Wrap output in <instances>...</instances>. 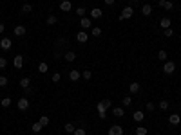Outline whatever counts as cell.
<instances>
[{"instance_id": "obj_1", "label": "cell", "mask_w": 181, "mask_h": 135, "mask_svg": "<svg viewBox=\"0 0 181 135\" xmlns=\"http://www.w3.org/2000/svg\"><path fill=\"white\" fill-rule=\"evenodd\" d=\"M132 14H134V7H132V5H125V7H123V11H121V14H120V20L132 18Z\"/></svg>"}, {"instance_id": "obj_2", "label": "cell", "mask_w": 181, "mask_h": 135, "mask_svg": "<svg viewBox=\"0 0 181 135\" xmlns=\"http://www.w3.org/2000/svg\"><path fill=\"white\" fill-rule=\"evenodd\" d=\"M96 110H98V117H100V119H105V117H107V108H105V105H103L102 101L96 105Z\"/></svg>"}, {"instance_id": "obj_3", "label": "cell", "mask_w": 181, "mask_h": 135, "mask_svg": "<svg viewBox=\"0 0 181 135\" xmlns=\"http://www.w3.org/2000/svg\"><path fill=\"white\" fill-rule=\"evenodd\" d=\"M27 108H29V99H27V97H20V99H18V110H20V112H25Z\"/></svg>"}, {"instance_id": "obj_4", "label": "cell", "mask_w": 181, "mask_h": 135, "mask_svg": "<svg viewBox=\"0 0 181 135\" xmlns=\"http://www.w3.org/2000/svg\"><path fill=\"white\" fill-rule=\"evenodd\" d=\"M11 47H13V41H11L9 38H2V40H0V49H2V51H9Z\"/></svg>"}, {"instance_id": "obj_5", "label": "cell", "mask_w": 181, "mask_h": 135, "mask_svg": "<svg viewBox=\"0 0 181 135\" xmlns=\"http://www.w3.org/2000/svg\"><path fill=\"white\" fill-rule=\"evenodd\" d=\"M13 65H15V69H18V70H20V69L24 67V56H22V54H16V56H15V60H13Z\"/></svg>"}, {"instance_id": "obj_6", "label": "cell", "mask_w": 181, "mask_h": 135, "mask_svg": "<svg viewBox=\"0 0 181 135\" xmlns=\"http://www.w3.org/2000/svg\"><path fill=\"white\" fill-rule=\"evenodd\" d=\"M174 70H176V63H174V61H167V63L163 65V72H165V74H172Z\"/></svg>"}, {"instance_id": "obj_7", "label": "cell", "mask_w": 181, "mask_h": 135, "mask_svg": "<svg viewBox=\"0 0 181 135\" xmlns=\"http://www.w3.org/2000/svg\"><path fill=\"white\" fill-rule=\"evenodd\" d=\"M13 32H15V36H24V34L27 32V29H25V25H15V27H13Z\"/></svg>"}, {"instance_id": "obj_8", "label": "cell", "mask_w": 181, "mask_h": 135, "mask_svg": "<svg viewBox=\"0 0 181 135\" xmlns=\"http://www.w3.org/2000/svg\"><path fill=\"white\" fill-rule=\"evenodd\" d=\"M89 40V34L85 32V31H80V32H76V41L78 43H85Z\"/></svg>"}, {"instance_id": "obj_9", "label": "cell", "mask_w": 181, "mask_h": 135, "mask_svg": "<svg viewBox=\"0 0 181 135\" xmlns=\"http://www.w3.org/2000/svg\"><path fill=\"white\" fill-rule=\"evenodd\" d=\"M109 135H123V128L118 126V124H112L109 128Z\"/></svg>"}, {"instance_id": "obj_10", "label": "cell", "mask_w": 181, "mask_h": 135, "mask_svg": "<svg viewBox=\"0 0 181 135\" xmlns=\"http://www.w3.org/2000/svg\"><path fill=\"white\" fill-rule=\"evenodd\" d=\"M169 123L172 124V126H178L181 123V117H179V114H170V117H169Z\"/></svg>"}, {"instance_id": "obj_11", "label": "cell", "mask_w": 181, "mask_h": 135, "mask_svg": "<svg viewBox=\"0 0 181 135\" xmlns=\"http://www.w3.org/2000/svg\"><path fill=\"white\" fill-rule=\"evenodd\" d=\"M91 18H87V16H83V18H80V27L82 29H91Z\"/></svg>"}, {"instance_id": "obj_12", "label": "cell", "mask_w": 181, "mask_h": 135, "mask_svg": "<svg viewBox=\"0 0 181 135\" xmlns=\"http://www.w3.org/2000/svg\"><path fill=\"white\" fill-rule=\"evenodd\" d=\"M60 9L67 13V11H71V9H73V4H71L69 0H62V2H60Z\"/></svg>"}, {"instance_id": "obj_13", "label": "cell", "mask_w": 181, "mask_h": 135, "mask_svg": "<svg viewBox=\"0 0 181 135\" xmlns=\"http://www.w3.org/2000/svg\"><path fill=\"white\" fill-rule=\"evenodd\" d=\"M141 14H143V16H150V14H152V5H150V4H143Z\"/></svg>"}, {"instance_id": "obj_14", "label": "cell", "mask_w": 181, "mask_h": 135, "mask_svg": "<svg viewBox=\"0 0 181 135\" xmlns=\"http://www.w3.org/2000/svg\"><path fill=\"white\" fill-rule=\"evenodd\" d=\"M103 16V11L100 9V7H94L92 11H91V18H94V20H98V18H102Z\"/></svg>"}, {"instance_id": "obj_15", "label": "cell", "mask_w": 181, "mask_h": 135, "mask_svg": "<svg viewBox=\"0 0 181 135\" xmlns=\"http://www.w3.org/2000/svg\"><path fill=\"white\" fill-rule=\"evenodd\" d=\"M160 7H163V9H174V4L170 2V0H160Z\"/></svg>"}, {"instance_id": "obj_16", "label": "cell", "mask_w": 181, "mask_h": 135, "mask_svg": "<svg viewBox=\"0 0 181 135\" xmlns=\"http://www.w3.org/2000/svg\"><path fill=\"white\" fill-rule=\"evenodd\" d=\"M170 23H172V20H170L169 16H165V18H161V22H160V25H161V29H169V27H170Z\"/></svg>"}, {"instance_id": "obj_17", "label": "cell", "mask_w": 181, "mask_h": 135, "mask_svg": "<svg viewBox=\"0 0 181 135\" xmlns=\"http://www.w3.org/2000/svg\"><path fill=\"white\" fill-rule=\"evenodd\" d=\"M132 119H134V121H136V123H141V121H143V119H145V114H143V112H140V110H138V112H134V114H132Z\"/></svg>"}, {"instance_id": "obj_18", "label": "cell", "mask_w": 181, "mask_h": 135, "mask_svg": "<svg viewBox=\"0 0 181 135\" xmlns=\"http://www.w3.org/2000/svg\"><path fill=\"white\" fill-rule=\"evenodd\" d=\"M63 58H65V61H74V60H76V52H73V51H67V52L63 54Z\"/></svg>"}, {"instance_id": "obj_19", "label": "cell", "mask_w": 181, "mask_h": 135, "mask_svg": "<svg viewBox=\"0 0 181 135\" xmlns=\"http://www.w3.org/2000/svg\"><path fill=\"white\" fill-rule=\"evenodd\" d=\"M80 78H82V74H80L78 70H71V72H69V79H71V81H78Z\"/></svg>"}, {"instance_id": "obj_20", "label": "cell", "mask_w": 181, "mask_h": 135, "mask_svg": "<svg viewBox=\"0 0 181 135\" xmlns=\"http://www.w3.org/2000/svg\"><path fill=\"white\" fill-rule=\"evenodd\" d=\"M112 115H114V117H123V115H125V110L120 108V106H116V108H112Z\"/></svg>"}, {"instance_id": "obj_21", "label": "cell", "mask_w": 181, "mask_h": 135, "mask_svg": "<svg viewBox=\"0 0 181 135\" xmlns=\"http://www.w3.org/2000/svg\"><path fill=\"white\" fill-rule=\"evenodd\" d=\"M129 90H131V94H138V92H140V83H136V81L131 83V85H129Z\"/></svg>"}, {"instance_id": "obj_22", "label": "cell", "mask_w": 181, "mask_h": 135, "mask_svg": "<svg viewBox=\"0 0 181 135\" xmlns=\"http://www.w3.org/2000/svg\"><path fill=\"white\" fill-rule=\"evenodd\" d=\"M56 22H58V18H56L54 14H49V16L45 18V23H47V25H54Z\"/></svg>"}, {"instance_id": "obj_23", "label": "cell", "mask_w": 181, "mask_h": 135, "mask_svg": "<svg viewBox=\"0 0 181 135\" xmlns=\"http://www.w3.org/2000/svg\"><path fill=\"white\" fill-rule=\"evenodd\" d=\"M18 83H20V87H22V88H27V87H31V79H29V78H22Z\"/></svg>"}, {"instance_id": "obj_24", "label": "cell", "mask_w": 181, "mask_h": 135, "mask_svg": "<svg viewBox=\"0 0 181 135\" xmlns=\"http://www.w3.org/2000/svg\"><path fill=\"white\" fill-rule=\"evenodd\" d=\"M11 97H2V101H0V105H2V108H9L11 106Z\"/></svg>"}, {"instance_id": "obj_25", "label": "cell", "mask_w": 181, "mask_h": 135, "mask_svg": "<svg viewBox=\"0 0 181 135\" xmlns=\"http://www.w3.org/2000/svg\"><path fill=\"white\" fill-rule=\"evenodd\" d=\"M167 58H169L167 51H163V49H161V51L158 52V60H160V61H167Z\"/></svg>"}, {"instance_id": "obj_26", "label": "cell", "mask_w": 181, "mask_h": 135, "mask_svg": "<svg viewBox=\"0 0 181 135\" xmlns=\"http://www.w3.org/2000/svg\"><path fill=\"white\" fill-rule=\"evenodd\" d=\"M47 70H49V67H47V63H45V61H42V63L38 65V72H40V74H45Z\"/></svg>"}, {"instance_id": "obj_27", "label": "cell", "mask_w": 181, "mask_h": 135, "mask_svg": "<svg viewBox=\"0 0 181 135\" xmlns=\"http://www.w3.org/2000/svg\"><path fill=\"white\" fill-rule=\"evenodd\" d=\"M42 128H44V126H42L40 123H33V126H31L33 133H40V132H42Z\"/></svg>"}, {"instance_id": "obj_28", "label": "cell", "mask_w": 181, "mask_h": 135, "mask_svg": "<svg viewBox=\"0 0 181 135\" xmlns=\"http://www.w3.org/2000/svg\"><path fill=\"white\" fill-rule=\"evenodd\" d=\"M121 103H123V106H131L132 97H131V96H123V97H121Z\"/></svg>"}, {"instance_id": "obj_29", "label": "cell", "mask_w": 181, "mask_h": 135, "mask_svg": "<svg viewBox=\"0 0 181 135\" xmlns=\"http://www.w3.org/2000/svg\"><path fill=\"white\" fill-rule=\"evenodd\" d=\"M63 128H65V132H67V133H74V130H76V126H74L73 123H67Z\"/></svg>"}, {"instance_id": "obj_30", "label": "cell", "mask_w": 181, "mask_h": 135, "mask_svg": "<svg viewBox=\"0 0 181 135\" xmlns=\"http://www.w3.org/2000/svg\"><path fill=\"white\" fill-rule=\"evenodd\" d=\"M31 11H33V5H31V4H24V5H22V13H25V14H29Z\"/></svg>"}, {"instance_id": "obj_31", "label": "cell", "mask_w": 181, "mask_h": 135, "mask_svg": "<svg viewBox=\"0 0 181 135\" xmlns=\"http://www.w3.org/2000/svg\"><path fill=\"white\" fill-rule=\"evenodd\" d=\"M91 34H92L94 38H98V36H102V29H100V27H92V29H91Z\"/></svg>"}, {"instance_id": "obj_32", "label": "cell", "mask_w": 181, "mask_h": 135, "mask_svg": "<svg viewBox=\"0 0 181 135\" xmlns=\"http://www.w3.org/2000/svg\"><path fill=\"white\" fill-rule=\"evenodd\" d=\"M82 78H83V79H85V81H89V79H91V78H92V72H91V70H89V69H87V70H83V72H82Z\"/></svg>"}, {"instance_id": "obj_33", "label": "cell", "mask_w": 181, "mask_h": 135, "mask_svg": "<svg viewBox=\"0 0 181 135\" xmlns=\"http://www.w3.org/2000/svg\"><path fill=\"white\" fill-rule=\"evenodd\" d=\"M60 79H62V74H60V72H54V74L51 76V81H53V83H60Z\"/></svg>"}, {"instance_id": "obj_34", "label": "cell", "mask_w": 181, "mask_h": 135, "mask_svg": "<svg viewBox=\"0 0 181 135\" xmlns=\"http://www.w3.org/2000/svg\"><path fill=\"white\" fill-rule=\"evenodd\" d=\"M147 133H149V130L145 126H138L136 128V135H147Z\"/></svg>"}, {"instance_id": "obj_35", "label": "cell", "mask_w": 181, "mask_h": 135, "mask_svg": "<svg viewBox=\"0 0 181 135\" xmlns=\"http://www.w3.org/2000/svg\"><path fill=\"white\" fill-rule=\"evenodd\" d=\"M85 13H87V9H85V7H76V14H78L80 18H83V16H85Z\"/></svg>"}, {"instance_id": "obj_36", "label": "cell", "mask_w": 181, "mask_h": 135, "mask_svg": "<svg viewBox=\"0 0 181 135\" xmlns=\"http://www.w3.org/2000/svg\"><path fill=\"white\" fill-rule=\"evenodd\" d=\"M38 123H40V124H42V126H47V124H49V117H47V115H42V117H40V121H38Z\"/></svg>"}, {"instance_id": "obj_37", "label": "cell", "mask_w": 181, "mask_h": 135, "mask_svg": "<svg viewBox=\"0 0 181 135\" xmlns=\"http://www.w3.org/2000/svg\"><path fill=\"white\" fill-rule=\"evenodd\" d=\"M158 106H160L161 110H169V101H165V99H163V101H160V105H158Z\"/></svg>"}, {"instance_id": "obj_38", "label": "cell", "mask_w": 181, "mask_h": 135, "mask_svg": "<svg viewBox=\"0 0 181 135\" xmlns=\"http://www.w3.org/2000/svg\"><path fill=\"white\" fill-rule=\"evenodd\" d=\"M147 110H149V112H154V110H156V105H154L152 101H149V103H147Z\"/></svg>"}, {"instance_id": "obj_39", "label": "cell", "mask_w": 181, "mask_h": 135, "mask_svg": "<svg viewBox=\"0 0 181 135\" xmlns=\"http://www.w3.org/2000/svg\"><path fill=\"white\" fill-rule=\"evenodd\" d=\"M163 32H165V36H167V38H170V36L174 34V31H172L170 27H169V29H163Z\"/></svg>"}, {"instance_id": "obj_40", "label": "cell", "mask_w": 181, "mask_h": 135, "mask_svg": "<svg viewBox=\"0 0 181 135\" xmlns=\"http://www.w3.org/2000/svg\"><path fill=\"white\" fill-rule=\"evenodd\" d=\"M74 135H87L85 133V128H76V130H74Z\"/></svg>"}, {"instance_id": "obj_41", "label": "cell", "mask_w": 181, "mask_h": 135, "mask_svg": "<svg viewBox=\"0 0 181 135\" xmlns=\"http://www.w3.org/2000/svg\"><path fill=\"white\" fill-rule=\"evenodd\" d=\"M7 67V60L5 58H0V69H5Z\"/></svg>"}, {"instance_id": "obj_42", "label": "cell", "mask_w": 181, "mask_h": 135, "mask_svg": "<svg viewBox=\"0 0 181 135\" xmlns=\"http://www.w3.org/2000/svg\"><path fill=\"white\" fill-rule=\"evenodd\" d=\"M7 85V78L5 76H0V87H5Z\"/></svg>"}, {"instance_id": "obj_43", "label": "cell", "mask_w": 181, "mask_h": 135, "mask_svg": "<svg viewBox=\"0 0 181 135\" xmlns=\"http://www.w3.org/2000/svg\"><path fill=\"white\" fill-rule=\"evenodd\" d=\"M102 103L105 105V108H111V106H112V103H111V99H103Z\"/></svg>"}, {"instance_id": "obj_44", "label": "cell", "mask_w": 181, "mask_h": 135, "mask_svg": "<svg viewBox=\"0 0 181 135\" xmlns=\"http://www.w3.org/2000/svg\"><path fill=\"white\" fill-rule=\"evenodd\" d=\"M24 90H25V96H31V94H33V88H31V87H27V88H24Z\"/></svg>"}, {"instance_id": "obj_45", "label": "cell", "mask_w": 181, "mask_h": 135, "mask_svg": "<svg viewBox=\"0 0 181 135\" xmlns=\"http://www.w3.org/2000/svg\"><path fill=\"white\" fill-rule=\"evenodd\" d=\"M56 43H58V45H65V43H67V41H65V38H60V40H58V41H56Z\"/></svg>"}, {"instance_id": "obj_46", "label": "cell", "mask_w": 181, "mask_h": 135, "mask_svg": "<svg viewBox=\"0 0 181 135\" xmlns=\"http://www.w3.org/2000/svg\"><path fill=\"white\" fill-rule=\"evenodd\" d=\"M105 4H107V5H112V4H114V0H105Z\"/></svg>"}, {"instance_id": "obj_47", "label": "cell", "mask_w": 181, "mask_h": 135, "mask_svg": "<svg viewBox=\"0 0 181 135\" xmlns=\"http://www.w3.org/2000/svg\"><path fill=\"white\" fill-rule=\"evenodd\" d=\"M4 29H5V25H4V23H0V34L4 32Z\"/></svg>"}, {"instance_id": "obj_48", "label": "cell", "mask_w": 181, "mask_h": 135, "mask_svg": "<svg viewBox=\"0 0 181 135\" xmlns=\"http://www.w3.org/2000/svg\"><path fill=\"white\" fill-rule=\"evenodd\" d=\"M131 2H134V4H136V2H140V0H131Z\"/></svg>"}]
</instances>
